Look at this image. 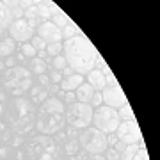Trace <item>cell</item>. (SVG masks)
Listing matches in <instances>:
<instances>
[{"label":"cell","mask_w":160,"mask_h":160,"mask_svg":"<svg viewBox=\"0 0 160 160\" xmlns=\"http://www.w3.org/2000/svg\"><path fill=\"white\" fill-rule=\"evenodd\" d=\"M62 52L66 62L75 73L87 75L91 69L96 68V57L100 55L96 48L91 45V41L86 36H73L62 43Z\"/></svg>","instance_id":"1"},{"label":"cell","mask_w":160,"mask_h":160,"mask_svg":"<svg viewBox=\"0 0 160 160\" xmlns=\"http://www.w3.org/2000/svg\"><path fill=\"white\" fill-rule=\"evenodd\" d=\"M64 112H66V105L62 103V100H59L55 96H48L39 107V114H38V119H36L38 132L43 133V135L57 133L66 123Z\"/></svg>","instance_id":"2"},{"label":"cell","mask_w":160,"mask_h":160,"mask_svg":"<svg viewBox=\"0 0 160 160\" xmlns=\"http://www.w3.org/2000/svg\"><path fill=\"white\" fill-rule=\"evenodd\" d=\"M92 125L96 130H100L102 133L109 135V133H114L116 128L119 126L121 119L119 114L116 109H110L107 105H100L96 109H92Z\"/></svg>","instance_id":"3"},{"label":"cell","mask_w":160,"mask_h":160,"mask_svg":"<svg viewBox=\"0 0 160 160\" xmlns=\"http://www.w3.org/2000/svg\"><path fill=\"white\" fill-rule=\"evenodd\" d=\"M77 141H78L80 148H84L87 153H91V155H102L109 148L107 146V135L102 133L100 130H96L94 126L84 128V132L80 133V137Z\"/></svg>","instance_id":"4"},{"label":"cell","mask_w":160,"mask_h":160,"mask_svg":"<svg viewBox=\"0 0 160 160\" xmlns=\"http://www.w3.org/2000/svg\"><path fill=\"white\" fill-rule=\"evenodd\" d=\"M64 119L71 128L80 130V128H87L92 121V107L89 103H78L75 102L68 107V114L64 116Z\"/></svg>","instance_id":"5"},{"label":"cell","mask_w":160,"mask_h":160,"mask_svg":"<svg viewBox=\"0 0 160 160\" xmlns=\"http://www.w3.org/2000/svg\"><path fill=\"white\" fill-rule=\"evenodd\" d=\"M29 155L32 160H55L57 158V144L52 137H36L29 144Z\"/></svg>","instance_id":"6"},{"label":"cell","mask_w":160,"mask_h":160,"mask_svg":"<svg viewBox=\"0 0 160 160\" xmlns=\"http://www.w3.org/2000/svg\"><path fill=\"white\" fill-rule=\"evenodd\" d=\"M116 137L118 141L125 144H135L142 141V133H141V128H139L137 121H121L119 126L116 128Z\"/></svg>","instance_id":"7"},{"label":"cell","mask_w":160,"mask_h":160,"mask_svg":"<svg viewBox=\"0 0 160 160\" xmlns=\"http://www.w3.org/2000/svg\"><path fill=\"white\" fill-rule=\"evenodd\" d=\"M102 102L110 107V109H121V107H125L128 100H126L125 92L121 89L119 86H107L105 89L102 91Z\"/></svg>","instance_id":"8"},{"label":"cell","mask_w":160,"mask_h":160,"mask_svg":"<svg viewBox=\"0 0 160 160\" xmlns=\"http://www.w3.org/2000/svg\"><path fill=\"white\" fill-rule=\"evenodd\" d=\"M9 34L12 41H20V43H29L34 38V29L23 18H18L9 25Z\"/></svg>","instance_id":"9"},{"label":"cell","mask_w":160,"mask_h":160,"mask_svg":"<svg viewBox=\"0 0 160 160\" xmlns=\"http://www.w3.org/2000/svg\"><path fill=\"white\" fill-rule=\"evenodd\" d=\"M38 38H41L46 45H48V43H61V41H62L61 29L55 27L50 20L39 23V27H38Z\"/></svg>","instance_id":"10"},{"label":"cell","mask_w":160,"mask_h":160,"mask_svg":"<svg viewBox=\"0 0 160 160\" xmlns=\"http://www.w3.org/2000/svg\"><path fill=\"white\" fill-rule=\"evenodd\" d=\"M25 78H30V71L22 66H14L6 73V84L9 87H20V84Z\"/></svg>","instance_id":"11"},{"label":"cell","mask_w":160,"mask_h":160,"mask_svg":"<svg viewBox=\"0 0 160 160\" xmlns=\"http://www.w3.org/2000/svg\"><path fill=\"white\" fill-rule=\"evenodd\" d=\"M87 84L94 89V91L102 92L105 87H107V84H105V75L100 71V69H91L89 73H87Z\"/></svg>","instance_id":"12"},{"label":"cell","mask_w":160,"mask_h":160,"mask_svg":"<svg viewBox=\"0 0 160 160\" xmlns=\"http://www.w3.org/2000/svg\"><path fill=\"white\" fill-rule=\"evenodd\" d=\"M82 84H84V75L73 73L71 77L61 80V91L62 92H73L75 89L78 86H82Z\"/></svg>","instance_id":"13"},{"label":"cell","mask_w":160,"mask_h":160,"mask_svg":"<svg viewBox=\"0 0 160 160\" xmlns=\"http://www.w3.org/2000/svg\"><path fill=\"white\" fill-rule=\"evenodd\" d=\"M92 96H94V89L89 84H86V82L75 89V100L78 103H91Z\"/></svg>","instance_id":"14"},{"label":"cell","mask_w":160,"mask_h":160,"mask_svg":"<svg viewBox=\"0 0 160 160\" xmlns=\"http://www.w3.org/2000/svg\"><path fill=\"white\" fill-rule=\"evenodd\" d=\"M12 53H14V41L11 38L0 41V57H12Z\"/></svg>","instance_id":"15"},{"label":"cell","mask_w":160,"mask_h":160,"mask_svg":"<svg viewBox=\"0 0 160 160\" xmlns=\"http://www.w3.org/2000/svg\"><path fill=\"white\" fill-rule=\"evenodd\" d=\"M53 16H52V20L50 22L55 25V27H59V29H62V27H66L69 23V18L66 16V12H62V11H57V12H52Z\"/></svg>","instance_id":"16"},{"label":"cell","mask_w":160,"mask_h":160,"mask_svg":"<svg viewBox=\"0 0 160 160\" xmlns=\"http://www.w3.org/2000/svg\"><path fill=\"white\" fill-rule=\"evenodd\" d=\"M30 69H32V73L34 75H45V71H46V62L43 61V59H39V57H34L32 61H30Z\"/></svg>","instance_id":"17"},{"label":"cell","mask_w":160,"mask_h":160,"mask_svg":"<svg viewBox=\"0 0 160 160\" xmlns=\"http://www.w3.org/2000/svg\"><path fill=\"white\" fill-rule=\"evenodd\" d=\"M12 23V12L9 9H6L4 4H0V27H9Z\"/></svg>","instance_id":"18"},{"label":"cell","mask_w":160,"mask_h":160,"mask_svg":"<svg viewBox=\"0 0 160 160\" xmlns=\"http://www.w3.org/2000/svg\"><path fill=\"white\" fill-rule=\"evenodd\" d=\"M139 149H141L139 142H135V144H126L125 151L121 153V160H133V157L139 153Z\"/></svg>","instance_id":"19"},{"label":"cell","mask_w":160,"mask_h":160,"mask_svg":"<svg viewBox=\"0 0 160 160\" xmlns=\"http://www.w3.org/2000/svg\"><path fill=\"white\" fill-rule=\"evenodd\" d=\"M16 107L20 109V116L27 114L30 118V112H32V105H30V102L23 100V98H18V100H16Z\"/></svg>","instance_id":"20"},{"label":"cell","mask_w":160,"mask_h":160,"mask_svg":"<svg viewBox=\"0 0 160 160\" xmlns=\"http://www.w3.org/2000/svg\"><path fill=\"white\" fill-rule=\"evenodd\" d=\"M118 114H119V119L121 121H133L135 119V116H133V110H132V107L126 103L125 107H121L119 110H118Z\"/></svg>","instance_id":"21"},{"label":"cell","mask_w":160,"mask_h":160,"mask_svg":"<svg viewBox=\"0 0 160 160\" xmlns=\"http://www.w3.org/2000/svg\"><path fill=\"white\" fill-rule=\"evenodd\" d=\"M45 52H46V55H52V57L61 55V52H62V41L61 43H48Z\"/></svg>","instance_id":"22"},{"label":"cell","mask_w":160,"mask_h":160,"mask_svg":"<svg viewBox=\"0 0 160 160\" xmlns=\"http://www.w3.org/2000/svg\"><path fill=\"white\" fill-rule=\"evenodd\" d=\"M61 34H62V39H69V38H73V36H78L80 32H78V29L75 27L73 23L69 22L66 27H62V29H61Z\"/></svg>","instance_id":"23"},{"label":"cell","mask_w":160,"mask_h":160,"mask_svg":"<svg viewBox=\"0 0 160 160\" xmlns=\"http://www.w3.org/2000/svg\"><path fill=\"white\" fill-rule=\"evenodd\" d=\"M52 66H53V71H62L64 68H68V62H66V57L64 55H57V57H53V62H52Z\"/></svg>","instance_id":"24"},{"label":"cell","mask_w":160,"mask_h":160,"mask_svg":"<svg viewBox=\"0 0 160 160\" xmlns=\"http://www.w3.org/2000/svg\"><path fill=\"white\" fill-rule=\"evenodd\" d=\"M32 96H34V102H45L46 98H48V92L45 89H39V87H34L32 89Z\"/></svg>","instance_id":"25"},{"label":"cell","mask_w":160,"mask_h":160,"mask_svg":"<svg viewBox=\"0 0 160 160\" xmlns=\"http://www.w3.org/2000/svg\"><path fill=\"white\" fill-rule=\"evenodd\" d=\"M30 45H32V48H34L36 52H43L46 48V43L43 39H41V38H38V36H36V38H32V39L29 41Z\"/></svg>","instance_id":"26"},{"label":"cell","mask_w":160,"mask_h":160,"mask_svg":"<svg viewBox=\"0 0 160 160\" xmlns=\"http://www.w3.org/2000/svg\"><path fill=\"white\" fill-rule=\"evenodd\" d=\"M22 53L25 55V57H32V59H34V55H38V52L32 48L30 43H23L22 45Z\"/></svg>","instance_id":"27"},{"label":"cell","mask_w":160,"mask_h":160,"mask_svg":"<svg viewBox=\"0 0 160 160\" xmlns=\"http://www.w3.org/2000/svg\"><path fill=\"white\" fill-rule=\"evenodd\" d=\"M105 160H121V155L116 151L114 148L107 149V155H105Z\"/></svg>","instance_id":"28"},{"label":"cell","mask_w":160,"mask_h":160,"mask_svg":"<svg viewBox=\"0 0 160 160\" xmlns=\"http://www.w3.org/2000/svg\"><path fill=\"white\" fill-rule=\"evenodd\" d=\"M77 148H78V141H69V142L66 144L68 155H77Z\"/></svg>","instance_id":"29"},{"label":"cell","mask_w":160,"mask_h":160,"mask_svg":"<svg viewBox=\"0 0 160 160\" xmlns=\"http://www.w3.org/2000/svg\"><path fill=\"white\" fill-rule=\"evenodd\" d=\"M89 105H91V107H100V105H102V92L94 91V96H92V100H91Z\"/></svg>","instance_id":"30"},{"label":"cell","mask_w":160,"mask_h":160,"mask_svg":"<svg viewBox=\"0 0 160 160\" xmlns=\"http://www.w3.org/2000/svg\"><path fill=\"white\" fill-rule=\"evenodd\" d=\"M105 84H107V86H118V80H116V77L112 75V71L105 75Z\"/></svg>","instance_id":"31"},{"label":"cell","mask_w":160,"mask_h":160,"mask_svg":"<svg viewBox=\"0 0 160 160\" xmlns=\"http://www.w3.org/2000/svg\"><path fill=\"white\" fill-rule=\"evenodd\" d=\"M48 78H50V82H53V84H61L62 77H61V73H59V71H52Z\"/></svg>","instance_id":"32"},{"label":"cell","mask_w":160,"mask_h":160,"mask_svg":"<svg viewBox=\"0 0 160 160\" xmlns=\"http://www.w3.org/2000/svg\"><path fill=\"white\" fill-rule=\"evenodd\" d=\"M62 96H64V102L62 103H75L77 100H75V92H62Z\"/></svg>","instance_id":"33"},{"label":"cell","mask_w":160,"mask_h":160,"mask_svg":"<svg viewBox=\"0 0 160 160\" xmlns=\"http://www.w3.org/2000/svg\"><path fill=\"white\" fill-rule=\"evenodd\" d=\"M133 160H149V157H148V153H146V149H139V153L133 157Z\"/></svg>","instance_id":"34"},{"label":"cell","mask_w":160,"mask_h":160,"mask_svg":"<svg viewBox=\"0 0 160 160\" xmlns=\"http://www.w3.org/2000/svg\"><path fill=\"white\" fill-rule=\"evenodd\" d=\"M116 142H118V137H116V133H109V135H107V146H110V148H112Z\"/></svg>","instance_id":"35"},{"label":"cell","mask_w":160,"mask_h":160,"mask_svg":"<svg viewBox=\"0 0 160 160\" xmlns=\"http://www.w3.org/2000/svg\"><path fill=\"white\" fill-rule=\"evenodd\" d=\"M112 148H114L116 149V151H118V153H123V151H125V148H126V144L125 142H121V141H118V142H116L114 144V146H112Z\"/></svg>","instance_id":"36"},{"label":"cell","mask_w":160,"mask_h":160,"mask_svg":"<svg viewBox=\"0 0 160 160\" xmlns=\"http://www.w3.org/2000/svg\"><path fill=\"white\" fill-rule=\"evenodd\" d=\"M73 73H75V71H73V69H71V68L68 66V68H64L62 71H61V77H62V78H68V77H71Z\"/></svg>","instance_id":"37"},{"label":"cell","mask_w":160,"mask_h":160,"mask_svg":"<svg viewBox=\"0 0 160 160\" xmlns=\"http://www.w3.org/2000/svg\"><path fill=\"white\" fill-rule=\"evenodd\" d=\"M39 82H41V86H50V78L46 77V75H39Z\"/></svg>","instance_id":"38"},{"label":"cell","mask_w":160,"mask_h":160,"mask_svg":"<svg viewBox=\"0 0 160 160\" xmlns=\"http://www.w3.org/2000/svg\"><path fill=\"white\" fill-rule=\"evenodd\" d=\"M86 160H105L103 155H91V157H87Z\"/></svg>","instance_id":"39"},{"label":"cell","mask_w":160,"mask_h":160,"mask_svg":"<svg viewBox=\"0 0 160 160\" xmlns=\"http://www.w3.org/2000/svg\"><path fill=\"white\" fill-rule=\"evenodd\" d=\"M7 66H12V64H14V57H7Z\"/></svg>","instance_id":"40"},{"label":"cell","mask_w":160,"mask_h":160,"mask_svg":"<svg viewBox=\"0 0 160 160\" xmlns=\"http://www.w3.org/2000/svg\"><path fill=\"white\" fill-rule=\"evenodd\" d=\"M68 160H82V158H80L78 155H71V157H69Z\"/></svg>","instance_id":"41"},{"label":"cell","mask_w":160,"mask_h":160,"mask_svg":"<svg viewBox=\"0 0 160 160\" xmlns=\"http://www.w3.org/2000/svg\"><path fill=\"white\" fill-rule=\"evenodd\" d=\"M0 114H2V103H0Z\"/></svg>","instance_id":"42"},{"label":"cell","mask_w":160,"mask_h":160,"mask_svg":"<svg viewBox=\"0 0 160 160\" xmlns=\"http://www.w3.org/2000/svg\"><path fill=\"white\" fill-rule=\"evenodd\" d=\"M0 98H2V92H0Z\"/></svg>","instance_id":"43"}]
</instances>
